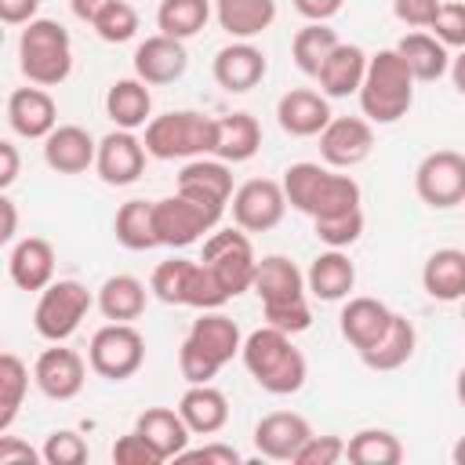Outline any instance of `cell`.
Returning <instances> with one entry per match:
<instances>
[{
	"mask_svg": "<svg viewBox=\"0 0 465 465\" xmlns=\"http://www.w3.org/2000/svg\"><path fill=\"white\" fill-rule=\"evenodd\" d=\"M443 0H392V15L403 22V25H414V29H429L436 11H440Z\"/></svg>",
	"mask_w": 465,
	"mask_h": 465,
	"instance_id": "obj_50",
	"label": "cell"
},
{
	"mask_svg": "<svg viewBox=\"0 0 465 465\" xmlns=\"http://www.w3.org/2000/svg\"><path fill=\"white\" fill-rule=\"evenodd\" d=\"M312 232L320 243L327 247H352L360 236H363V211L352 207V211H341V214H323V218H312Z\"/></svg>",
	"mask_w": 465,
	"mask_h": 465,
	"instance_id": "obj_43",
	"label": "cell"
},
{
	"mask_svg": "<svg viewBox=\"0 0 465 465\" xmlns=\"http://www.w3.org/2000/svg\"><path fill=\"white\" fill-rule=\"evenodd\" d=\"M240 349H243V334L236 320H229L218 309H203L178 349V371L189 385H207Z\"/></svg>",
	"mask_w": 465,
	"mask_h": 465,
	"instance_id": "obj_3",
	"label": "cell"
},
{
	"mask_svg": "<svg viewBox=\"0 0 465 465\" xmlns=\"http://www.w3.org/2000/svg\"><path fill=\"white\" fill-rule=\"evenodd\" d=\"M276 120L287 134L294 138H312L320 134L334 116H331V105H327V94L320 91H309V87H291L287 94H280L276 102Z\"/></svg>",
	"mask_w": 465,
	"mask_h": 465,
	"instance_id": "obj_22",
	"label": "cell"
},
{
	"mask_svg": "<svg viewBox=\"0 0 465 465\" xmlns=\"http://www.w3.org/2000/svg\"><path fill=\"white\" fill-rule=\"evenodd\" d=\"M283 193L287 203L309 218H323V214H341L360 207V185L349 174H338V167H323V163H291L283 171Z\"/></svg>",
	"mask_w": 465,
	"mask_h": 465,
	"instance_id": "obj_4",
	"label": "cell"
},
{
	"mask_svg": "<svg viewBox=\"0 0 465 465\" xmlns=\"http://www.w3.org/2000/svg\"><path fill=\"white\" fill-rule=\"evenodd\" d=\"M450 80H454L458 94H465V47H461L458 58H450Z\"/></svg>",
	"mask_w": 465,
	"mask_h": 465,
	"instance_id": "obj_58",
	"label": "cell"
},
{
	"mask_svg": "<svg viewBox=\"0 0 465 465\" xmlns=\"http://www.w3.org/2000/svg\"><path fill=\"white\" fill-rule=\"evenodd\" d=\"M44 458V450H33L25 440H18V436H4L0 440V465H33V461H40Z\"/></svg>",
	"mask_w": 465,
	"mask_h": 465,
	"instance_id": "obj_52",
	"label": "cell"
},
{
	"mask_svg": "<svg viewBox=\"0 0 465 465\" xmlns=\"http://www.w3.org/2000/svg\"><path fill=\"white\" fill-rule=\"evenodd\" d=\"M0 211H4V229H0V240L11 243L15 232H18V211H15V200L11 196H0Z\"/></svg>",
	"mask_w": 465,
	"mask_h": 465,
	"instance_id": "obj_57",
	"label": "cell"
},
{
	"mask_svg": "<svg viewBox=\"0 0 465 465\" xmlns=\"http://www.w3.org/2000/svg\"><path fill=\"white\" fill-rule=\"evenodd\" d=\"M287 214V193L283 182L272 178H251L232 193V222L243 232H269Z\"/></svg>",
	"mask_w": 465,
	"mask_h": 465,
	"instance_id": "obj_13",
	"label": "cell"
},
{
	"mask_svg": "<svg viewBox=\"0 0 465 465\" xmlns=\"http://www.w3.org/2000/svg\"><path fill=\"white\" fill-rule=\"evenodd\" d=\"M178 461H203V465H240L243 458H240V450L236 447H229V443H203V447H196V450H182L178 454Z\"/></svg>",
	"mask_w": 465,
	"mask_h": 465,
	"instance_id": "obj_51",
	"label": "cell"
},
{
	"mask_svg": "<svg viewBox=\"0 0 465 465\" xmlns=\"http://www.w3.org/2000/svg\"><path fill=\"white\" fill-rule=\"evenodd\" d=\"M7 272L22 291H44L54 283V247L44 236H25L7 254Z\"/></svg>",
	"mask_w": 465,
	"mask_h": 465,
	"instance_id": "obj_24",
	"label": "cell"
},
{
	"mask_svg": "<svg viewBox=\"0 0 465 465\" xmlns=\"http://www.w3.org/2000/svg\"><path fill=\"white\" fill-rule=\"evenodd\" d=\"M243 367L247 374L272 396H291L305 385L309 378V367H305V356L294 349L291 334L280 331V327H258L243 338Z\"/></svg>",
	"mask_w": 465,
	"mask_h": 465,
	"instance_id": "obj_2",
	"label": "cell"
},
{
	"mask_svg": "<svg viewBox=\"0 0 465 465\" xmlns=\"http://www.w3.org/2000/svg\"><path fill=\"white\" fill-rule=\"evenodd\" d=\"M450 458H454V465H465V436L454 443V450H450Z\"/></svg>",
	"mask_w": 465,
	"mask_h": 465,
	"instance_id": "obj_59",
	"label": "cell"
},
{
	"mask_svg": "<svg viewBox=\"0 0 465 465\" xmlns=\"http://www.w3.org/2000/svg\"><path fill=\"white\" fill-rule=\"evenodd\" d=\"M134 432H142L153 447H156V454L163 458V461H171V458H178L185 447H189V425H185V418L178 414V407L171 411V407H145L142 414H138V421H134Z\"/></svg>",
	"mask_w": 465,
	"mask_h": 465,
	"instance_id": "obj_30",
	"label": "cell"
},
{
	"mask_svg": "<svg viewBox=\"0 0 465 465\" xmlns=\"http://www.w3.org/2000/svg\"><path fill=\"white\" fill-rule=\"evenodd\" d=\"M265 69H269L265 65V54L251 40H232L229 47H222L214 54V65H211L214 84L222 91H229V94H243V91L258 87L262 76H265Z\"/></svg>",
	"mask_w": 465,
	"mask_h": 465,
	"instance_id": "obj_18",
	"label": "cell"
},
{
	"mask_svg": "<svg viewBox=\"0 0 465 465\" xmlns=\"http://www.w3.org/2000/svg\"><path fill=\"white\" fill-rule=\"evenodd\" d=\"M178 414L185 418L193 436H214L229 421V400L211 381L207 385H189L182 392V400H178Z\"/></svg>",
	"mask_w": 465,
	"mask_h": 465,
	"instance_id": "obj_28",
	"label": "cell"
},
{
	"mask_svg": "<svg viewBox=\"0 0 465 465\" xmlns=\"http://www.w3.org/2000/svg\"><path fill=\"white\" fill-rule=\"evenodd\" d=\"M145 283L131 272H116L98 287V309L113 323H131L145 312Z\"/></svg>",
	"mask_w": 465,
	"mask_h": 465,
	"instance_id": "obj_35",
	"label": "cell"
},
{
	"mask_svg": "<svg viewBox=\"0 0 465 465\" xmlns=\"http://www.w3.org/2000/svg\"><path fill=\"white\" fill-rule=\"evenodd\" d=\"M200 262L225 283V291H229L232 298L243 294V291H251V283H254L258 258H254V247H251V240H247V232H243L240 225L207 236Z\"/></svg>",
	"mask_w": 465,
	"mask_h": 465,
	"instance_id": "obj_11",
	"label": "cell"
},
{
	"mask_svg": "<svg viewBox=\"0 0 465 465\" xmlns=\"http://www.w3.org/2000/svg\"><path fill=\"white\" fill-rule=\"evenodd\" d=\"M7 124L22 138H47L58 127V105L44 87H18L7 98Z\"/></svg>",
	"mask_w": 465,
	"mask_h": 465,
	"instance_id": "obj_21",
	"label": "cell"
},
{
	"mask_svg": "<svg viewBox=\"0 0 465 465\" xmlns=\"http://www.w3.org/2000/svg\"><path fill=\"white\" fill-rule=\"evenodd\" d=\"M211 7H214L211 0H160L156 25H160V33H167L174 40H189L207 25Z\"/></svg>",
	"mask_w": 465,
	"mask_h": 465,
	"instance_id": "obj_40",
	"label": "cell"
},
{
	"mask_svg": "<svg viewBox=\"0 0 465 465\" xmlns=\"http://www.w3.org/2000/svg\"><path fill=\"white\" fill-rule=\"evenodd\" d=\"M98 160V142L91 138L87 127L76 124H58L44 138V163L58 174H84Z\"/></svg>",
	"mask_w": 465,
	"mask_h": 465,
	"instance_id": "obj_19",
	"label": "cell"
},
{
	"mask_svg": "<svg viewBox=\"0 0 465 465\" xmlns=\"http://www.w3.org/2000/svg\"><path fill=\"white\" fill-rule=\"evenodd\" d=\"M374 145V131L367 116H334L323 131H320V156L327 167H356L371 156Z\"/></svg>",
	"mask_w": 465,
	"mask_h": 465,
	"instance_id": "obj_15",
	"label": "cell"
},
{
	"mask_svg": "<svg viewBox=\"0 0 465 465\" xmlns=\"http://www.w3.org/2000/svg\"><path fill=\"white\" fill-rule=\"evenodd\" d=\"M178 193H185V196H193L200 203H211V207H225L232 200L229 163L225 160H207V156L189 160L178 171Z\"/></svg>",
	"mask_w": 465,
	"mask_h": 465,
	"instance_id": "obj_23",
	"label": "cell"
},
{
	"mask_svg": "<svg viewBox=\"0 0 465 465\" xmlns=\"http://www.w3.org/2000/svg\"><path fill=\"white\" fill-rule=\"evenodd\" d=\"M222 211L225 207L200 203V200H193L185 193L153 200V218H156V240H160V247H189V243H196L203 232H211L218 225Z\"/></svg>",
	"mask_w": 465,
	"mask_h": 465,
	"instance_id": "obj_9",
	"label": "cell"
},
{
	"mask_svg": "<svg viewBox=\"0 0 465 465\" xmlns=\"http://www.w3.org/2000/svg\"><path fill=\"white\" fill-rule=\"evenodd\" d=\"M185 65H189L185 40H174V36H167V33L145 36V40L134 47V76L145 80L149 87L182 80Z\"/></svg>",
	"mask_w": 465,
	"mask_h": 465,
	"instance_id": "obj_17",
	"label": "cell"
},
{
	"mask_svg": "<svg viewBox=\"0 0 465 465\" xmlns=\"http://www.w3.org/2000/svg\"><path fill=\"white\" fill-rule=\"evenodd\" d=\"M113 232H116L120 247H127V251L160 247V240H156V218H153V203H149V200H127V203L116 211Z\"/></svg>",
	"mask_w": 465,
	"mask_h": 465,
	"instance_id": "obj_37",
	"label": "cell"
},
{
	"mask_svg": "<svg viewBox=\"0 0 465 465\" xmlns=\"http://www.w3.org/2000/svg\"><path fill=\"white\" fill-rule=\"evenodd\" d=\"M87 367L91 363H84V356L76 349H65L62 341H51V349H44L33 363V381L47 400L65 403V400L80 396V389L87 381Z\"/></svg>",
	"mask_w": 465,
	"mask_h": 465,
	"instance_id": "obj_14",
	"label": "cell"
},
{
	"mask_svg": "<svg viewBox=\"0 0 465 465\" xmlns=\"http://www.w3.org/2000/svg\"><path fill=\"white\" fill-rule=\"evenodd\" d=\"M454 392H458V403L465 407V367L458 371V381H454Z\"/></svg>",
	"mask_w": 465,
	"mask_h": 465,
	"instance_id": "obj_60",
	"label": "cell"
},
{
	"mask_svg": "<svg viewBox=\"0 0 465 465\" xmlns=\"http://www.w3.org/2000/svg\"><path fill=\"white\" fill-rule=\"evenodd\" d=\"M40 11V0H0V18L4 25H29Z\"/></svg>",
	"mask_w": 465,
	"mask_h": 465,
	"instance_id": "obj_53",
	"label": "cell"
},
{
	"mask_svg": "<svg viewBox=\"0 0 465 465\" xmlns=\"http://www.w3.org/2000/svg\"><path fill=\"white\" fill-rule=\"evenodd\" d=\"M87 454H91V450H87L84 436L73 432V429H58V432H51L47 443H44V461H47V465H84Z\"/></svg>",
	"mask_w": 465,
	"mask_h": 465,
	"instance_id": "obj_46",
	"label": "cell"
},
{
	"mask_svg": "<svg viewBox=\"0 0 465 465\" xmlns=\"http://www.w3.org/2000/svg\"><path fill=\"white\" fill-rule=\"evenodd\" d=\"M414 193L432 211H447L465 203V156L454 149L429 153L414 171Z\"/></svg>",
	"mask_w": 465,
	"mask_h": 465,
	"instance_id": "obj_12",
	"label": "cell"
},
{
	"mask_svg": "<svg viewBox=\"0 0 465 465\" xmlns=\"http://www.w3.org/2000/svg\"><path fill=\"white\" fill-rule=\"evenodd\" d=\"M251 291L262 298V312L269 327H280L287 334H302L312 323V309L305 298V276L302 269L283 254H265L254 269Z\"/></svg>",
	"mask_w": 465,
	"mask_h": 465,
	"instance_id": "obj_1",
	"label": "cell"
},
{
	"mask_svg": "<svg viewBox=\"0 0 465 465\" xmlns=\"http://www.w3.org/2000/svg\"><path fill=\"white\" fill-rule=\"evenodd\" d=\"M341 4L345 0H294V11L302 18H309V22H327V18H334L341 11Z\"/></svg>",
	"mask_w": 465,
	"mask_h": 465,
	"instance_id": "obj_54",
	"label": "cell"
},
{
	"mask_svg": "<svg viewBox=\"0 0 465 465\" xmlns=\"http://www.w3.org/2000/svg\"><path fill=\"white\" fill-rule=\"evenodd\" d=\"M196 262L189 258H167L153 269L149 276V291L163 302V305H185V287H189V272Z\"/></svg>",
	"mask_w": 465,
	"mask_h": 465,
	"instance_id": "obj_42",
	"label": "cell"
},
{
	"mask_svg": "<svg viewBox=\"0 0 465 465\" xmlns=\"http://www.w3.org/2000/svg\"><path fill=\"white\" fill-rule=\"evenodd\" d=\"M94 302L98 298H91V291L80 280H54L40 291V302L33 309V327L47 341H65L69 334H76V327L84 323Z\"/></svg>",
	"mask_w": 465,
	"mask_h": 465,
	"instance_id": "obj_8",
	"label": "cell"
},
{
	"mask_svg": "<svg viewBox=\"0 0 465 465\" xmlns=\"http://www.w3.org/2000/svg\"><path fill=\"white\" fill-rule=\"evenodd\" d=\"M218 25L232 40L262 36L276 22V0H211Z\"/></svg>",
	"mask_w": 465,
	"mask_h": 465,
	"instance_id": "obj_31",
	"label": "cell"
},
{
	"mask_svg": "<svg viewBox=\"0 0 465 465\" xmlns=\"http://www.w3.org/2000/svg\"><path fill=\"white\" fill-rule=\"evenodd\" d=\"M105 113H109V120H113L116 127H124V131L145 127V124H149V113H153L149 84L138 80V76L116 80V84L105 91Z\"/></svg>",
	"mask_w": 465,
	"mask_h": 465,
	"instance_id": "obj_33",
	"label": "cell"
},
{
	"mask_svg": "<svg viewBox=\"0 0 465 465\" xmlns=\"http://www.w3.org/2000/svg\"><path fill=\"white\" fill-rule=\"evenodd\" d=\"M414 345H418V331H414V323H411L407 316L392 312L389 331H385L371 349H363L360 360H363L371 371H396V367H403V363L414 356Z\"/></svg>",
	"mask_w": 465,
	"mask_h": 465,
	"instance_id": "obj_34",
	"label": "cell"
},
{
	"mask_svg": "<svg viewBox=\"0 0 465 465\" xmlns=\"http://www.w3.org/2000/svg\"><path fill=\"white\" fill-rule=\"evenodd\" d=\"M396 51L403 54L407 69L414 73V80L421 84H432L440 80L443 73H450V54H447V44H440L432 33H407Z\"/></svg>",
	"mask_w": 465,
	"mask_h": 465,
	"instance_id": "obj_36",
	"label": "cell"
},
{
	"mask_svg": "<svg viewBox=\"0 0 465 465\" xmlns=\"http://www.w3.org/2000/svg\"><path fill=\"white\" fill-rule=\"evenodd\" d=\"M309 436H312V425L294 411H272L254 425V447L262 458H272V461H294V454Z\"/></svg>",
	"mask_w": 465,
	"mask_h": 465,
	"instance_id": "obj_20",
	"label": "cell"
},
{
	"mask_svg": "<svg viewBox=\"0 0 465 465\" xmlns=\"http://www.w3.org/2000/svg\"><path fill=\"white\" fill-rule=\"evenodd\" d=\"M145 149L156 160H196L214 153V120L193 109H174L145 124Z\"/></svg>",
	"mask_w": 465,
	"mask_h": 465,
	"instance_id": "obj_7",
	"label": "cell"
},
{
	"mask_svg": "<svg viewBox=\"0 0 465 465\" xmlns=\"http://www.w3.org/2000/svg\"><path fill=\"white\" fill-rule=\"evenodd\" d=\"M145 156H149L145 142H138L134 131L116 127V131H109V134L98 142L94 171H98V178H102L105 185H131V182L142 178Z\"/></svg>",
	"mask_w": 465,
	"mask_h": 465,
	"instance_id": "obj_16",
	"label": "cell"
},
{
	"mask_svg": "<svg viewBox=\"0 0 465 465\" xmlns=\"http://www.w3.org/2000/svg\"><path fill=\"white\" fill-rule=\"evenodd\" d=\"M421 287L436 302H461L465 298V251L440 247L421 265Z\"/></svg>",
	"mask_w": 465,
	"mask_h": 465,
	"instance_id": "obj_29",
	"label": "cell"
},
{
	"mask_svg": "<svg viewBox=\"0 0 465 465\" xmlns=\"http://www.w3.org/2000/svg\"><path fill=\"white\" fill-rule=\"evenodd\" d=\"M262 127L251 113H229L214 120V156L225 163H243L258 153Z\"/></svg>",
	"mask_w": 465,
	"mask_h": 465,
	"instance_id": "obj_32",
	"label": "cell"
},
{
	"mask_svg": "<svg viewBox=\"0 0 465 465\" xmlns=\"http://www.w3.org/2000/svg\"><path fill=\"white\" fill-rule=\"evenodd\" d=\"M345 458V440L341 436H309L302 450L294 454V465H334Z\"/></svg>",
	"mask_w": 465,
	"mask_h": 465,
	"instance_id": "obj_48",
	"label": "cell"
},
{
	"mask_svg": "<svg viewBox=\"0 0 465 465\" xmlns=\"http://www.w3.org/2000/svg\"><path fill=\"white\" fill-rule=\"evenodd\" d=\"M18 65L29 84L58 87L73 69V40L62 22L33 18L18 36Z\"/></svg>",
	"mask_w": 465,
	"mask_h": 465,
	"instance_id": "obj_6",
	"label": "cell"
},
{
	"mask_svg": "<svg viewBox=\"0 0 465 465\" xmlns=\"http://www.w3.org/2000/svg\"><path fill=\"white\" fill-rule=\"evenodd\" d=\"M414 73L407 69L403 54L396 47H385L367 58V73L360 84V109L371 124H396L407 116L414 102Z\"/></svg>",
	"mask_w": 465,
	"mask_h": 465,
	"instance_id": "obj_5",
	"label": "cell"
},
{
	"mask_svg": "<svg viewBox=\"0 0 465 465\" xmlns=\"http://www.w3.org/2000/svg\"><path fill=\"white\" fill-rule=\"evenodd\" d=\"M109 4H113V0H69L73 15H76L80 22H87V25H94V22H98V15H102Z\"/></svg>",
	"mask_w": 465,
	"mask_h": 465,
	"instance_id": "obj_56",
	"label": "cell"
},
{
	"mask_svg": "<svg viewBox=\"0 0 465 465\" xmlns=\"http://www.w3.org/2000/svg\"><path fill=\"white\" fill-rule=\"evenodd\" d=\"M113 461L116 465H160L163 458L156 454V447L142 436V432H127V436H120L116 443H113Z\"/></svg>",
	"mask_w": 465,
	"mask_h": 465,
	"instance_id": "obj_49",
	"label": "cell"
},
{
	"mask_svg": "<svg viewBox=\"0 0 465 465\" xmlns=\"http://www.w3.org/2000/svg\"><path fill=\"white\" fill-rule=\"evenodd\" d=\"M232 294L225 291V283L203 265V262H196L193 265V272H189V287H185V305H193V309H222L225 302H229Z\"/></svg>",
	"mask_w": 465,
	"mask_h": 465,
	"instance_id": "obj_44",
	"label": "cell"
},
{
	"mask_svg": "<svg viewBox=\"0 0 465 465\" xmlns=\"http://www.w3.org/2000/svg\"><path fill=\"white\" fill-rule=\"evenodd\" d=\"M105 44H127L134 33H138V11L127 4V0H113L102 15H98V22L91 25Z\"/></svg>",
	"mask_w": 465,
	"mask_h": 465,
	"instance_id": "obj_45",
	"label": "cell"
},
{
	"mask_svg": "<svg viewBox=\"0 0 465 465\" xmlns=\"http://www.w3.org/2000/svg\"><path fill=\"white\" fill-rule=\"evenodd\" d=\"M363 73H367V51L356 44H338L320 65L316 80L327 98H349V94H360Z\"/></svg>",
	"mask_w": 465,
	"mask_h": 465,
	"instance_id": "obj_27",
	"label": "cell"
},
{
	"mask_svg": "<svg viewBox=\"0 0 465 465\" xmlns=\"http://www.w3.org/2000/svg\"><path fill=\"white\" fill-rule=\"evenodd\" d=\"M345 458L352 465H400L403 443L389 429H360L356 436L345 440Z\"/></svg>",
	"mask_w": 465,
	"mask_h": 465,
	"instance_id": "obj_38",
	"label": "cell"
},
{
	"mask_svg": "<svg viewBox=\"0 0 465 465\" xmlns=\"http://www.w3.org/2000/svg\"><path fill=\"white\" fill-rule=\"evenodd\" d=\"M389 323H392V309L385 305V302H378V298H349L345 302V309H341V316H338V327H341V338L356 349V352H363V349H371L385 331H389Z\"/></svg>",
	"mask_w": 465,
	"mask_h": 465,
	"instance_id": "obj_25",
	"label": "cell"
},
{
	"mask_svg": "<svg viewBox=\"0 0 465 465\" xmlns=\"http://www.w3.org/2000/svg\"><path fill=\"white\" fill-rule=\"evenodd\" d=\"M432 36L447 47H465V4L461 0H443L436 18H432Z\"/></svg>",
	"mask_w": 465,
	"mask_h": 465,
	"instance_id": "obj_47",
	"label": "cell"
},
{
	"mask_svg": "<svg viewBox=\"0 0 465 465\" xmlns=\"http://www.w3.org/2000/svg\"><path fill=\"white\" fill-rule=\"evenodd\" d=\"M18 149L15 142H0V189H11L15 178H18Z\"/></svg>",
	"mask_w": 465,
	"mask_h": 465,
	"instance_id": "obj_55",
	"label": "cell"
},
{
	"mask_svg": "<svg viewBox=\"0 0 465 465\" xmlns=\"http://www.w3.org/2000/svg\"><path fill=\"white\" fill-rule=\"evenodd\" d=\"M461 302H465V298H461ZM461 320H465V309H461Z\"/></svg>",
	"mask_w": 465,
	"mask_h": 465,
	"instance_id": "obj_61",
	"label": "cell"
},
{
	"mask_svg": "<svg viewBox=\"0 0 465 465\" xmlns=\"http://www.w3.org/2000/svg\"><path fill=\"white\" fill-rule=\"evenodd\" d=\"M305 287L312 298L320 302H341L349 298V291L356 287V265L349 262L345 251L338 247H327L323 254L312 258L309 272H305Z\"/></svg>",
	"mask_w": 465,
	"mask_h": 465,
	"instance_id": "obj_26",
	"label": "cell"
},
{
	"mask_svg": "<svg viewBox=\"0 0 465 465\" xmlns=\"http://www.w3.org/2000/svg\"><path fill=\"white\" fill-rule=\"evenodd\" d=\"M25 389H29V367L15 352H4L0 356V432L15 425Z\"/></svg>",
	"mask_w": 465,
	"mask_h": 465,
	"instance_id": "obj_41",
	"label": "cell"
},
{
	"mask_svg": "<svg viewBox=\"0 0 465 465\" xmlns=\"http://www.w3.org/2000/svg\"><path fill=\"white\" fill-rule=\"evenodd\" d=\"M87 363L98 378L109 381H124L131 374H138V367L145 363V338L131 327V323H105L94 331L91 345H87Z\"/></svg>",
	"mask_w": 465,
	"mask_h": 465,
	"instance_id": "obj_10",
	"label": "cell"
},
{
	"mask_svg": "<svg viewBox=\"0 0 465 465\" xmlns=\"http://www.w3.org/2000/svg\"><path fill=\"white\" fill-rule=\"evenodd\" d=\"M338 44H341V40H338V33H334L327 22H309V25H302V29L294 33V40H291V58H294V65H298L305 76H316L320 65L327 62V54H331Z\"/></svg>",
	"mask_w": 465,
	"mask_h": 465,
	"instance_id": "obj_39",
	"label": "cell"
}]
</instances>
